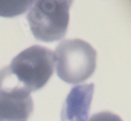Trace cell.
<instances>
[{"label": "cell", "mask_w": 131, "mask_h": 121, "mask_svg": "<svg viewBox=\"0 0 131 121\" xmlns=\"http://www.w3.org/2000/svg\"><path fill=\"white\" fill-rule=\"evenodd\" d=\"M53 54L57 75L68 84L83 82L94 73L97 53L83 39L64 40L59 44Z\"/></svg>", "instance_id": "2"}, {"label": "cell", "mask_w": 131, "mask_h": 121, "mask_svg": "<svg viewBox=\"0 0 131 121\" xmlns=\"http://www.w3.org/2000/svg\"><path fill=\"white\" fill-rule=\"evenodd\" d=\"M94 89L93 83L72 87L62 106L61 121H87Z\"/></svg>", "instance_id": "4"}, {"label": "cell", "mask_w": 131, "mask_h": 121, "mask_svg": "<svg viewBox=\"0 0 131 121\" xmlns=\"http://www.w3.org/2000/svg\"><path fill=\"white\" fill-rule=\"evenodd\" d=\"M32 111L30 94L0 92V121H27Z\"/></svg>", "instance_id": "5"}, {"label": "cell", "mask_w": 131, "mask_h": 121, "mask_svg": "<svg viewBox=\"0 0 131 121\" xmlns=\"http://www.w3.org/2000/svg\"><path fill=\"white\" fill-rule=\"evenodd\" d=\"M72 1L39 0L33 2L27 19L36 39L54 42L65 37Z\"/></svg>", "instance_id": "3"}, {"label": "cell", "mask_w": 131, "mask_h": 121, "mask_svg": "<svg viewBox=\"0 0 131 121\" xmlns=\"http://www.w3.org/2000/svg\"><path fill=\"white\" fill-rule=\"evenodd\" d=\"M33 1H0V17H13L23 14Z\"/></svg>", "instance_id": "6"}, {"label": "cell", "mask_w": 131, "mask_h": 121, "mask_svg": "<svg viewBox=\"0 0 131 121\" xmlns=\"http://www.w3.org/2000/svg\"><path fill=\"white\" fill-rule=\"evenodd\" d=\"M87 121H123L120 117L110 111H103L93 115Z\"/></svg>", "instance_id": "7"}, {"label": "cell", "mask_w": 131, "mask_h": 121, "mask_svg": "<svg viewBox=\"0 0 131 121\" xmlns=\"http://www.w3.org/2000/svg\"><path fill=\"white\" fill-rule=\"evenodd\" d=\"M22 88L31 93L42 88L52 76L54 54L41 46H32L20 52L7 67Z\"/></svg>", "instance_id": "1"}]
</instances>
